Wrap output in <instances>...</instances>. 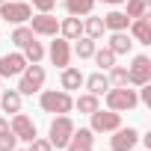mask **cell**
Instances as JSON below:
<instances>
[{
  "instance_id": "8",
  "label": "cell",
  "mask_w": 151,
  "mask_h": 151,
  "mask_svg": "<svg viewBox=\"0 0 151 151\" xmlns=\"http://www.w3.org/2000/svg\"><path fill=\"white\" fill-rule=\"evenodd\" d=\"M9 130H12L18 139H24V142H33V139H36V124H33V119H27L24 113H15V116H12Z\"/></svg>"
},
{
  "instance_id": "9",
  "label": "cell",
  "mask_w": 151,
  "mask_h": 151,
  "mask_svg": "<svg viewBox=\"0 0 151 151\" xmlns=\"http://www.w3.org/2000/svg\"><path fill=\"white\" fill-rule=\"evenodd\" d=\"M136 139H139V133L133 127H116V136L110 139V148L113 151H133Z\"/></svg>"
},
{
  "instance_id": "13",
  "label": "cell",
  "mask_w": 151,
  "mask_h": 151,
  "mask_svg": "<svg viewBox=\"0 0 151 151\" xmlns=\"http://www.w3.org/2000/svg\"><path fill=\"white\" fill-rule=\"evenodd\" d=\"M68 59H71L68 39H56V42H50V62H53V65H59V68H65V65H68Z\"/></svg>"
},
{
  "instance_id": "14",
  "label": "cell",
  "mask_w": 151,
  "mask_h": 151,
  "mask_svg": "<svg viewBox=\"0 0 151 151\" xmlns=\"http://www.w3.org/2000/svg\"><path fill=\"white\" fill-rule=\"evenodd\" d=\"M130 30H133V39H136V42H142V45H151V15H142V18H136V21L130 24Z\"/></svg>"
},
{
  "instance_id": "23",
  "label": "cell",
  "mask_w": 151,
  "mask_h": 151,
  "mask_svg": "<svg viewBox=\"0 0 151 151\" xmlns=\"http://www.w3.org/2000/svg\"><path fill=\"white\" fill-rule=\"evenodd\" d=\"M127 18H142L148 15V0H127Z\"/></svg>"
},
{
  "instance_id": "35",
  "label": "cell",
  "mask_w": 151,
  "mask_h": 151,
  "mask_svg": "<svg viewBox=\"0 0 151 151\" xmlns=\"http://www.w3.org/2000/svg\"><path fill=\"white\" fill-rule=\"evenodd\" d=\"M104 3H110V6H116V3H124V0H104Z\"/></svg>"
},
{
  "instance_id": "15",
  "label": "cell",
  "mask_w": 151,
  "mask_h": 151,
  "mask_svg": "<svg viewBox=\"0 0 151 151\" xmlns=\"http://www.w3.org/2000/svg\"><path fill=\"white\" fill-rule=\"evenodd\" d=\"M59 83H62V89H65V92H68V89H80V83H83V74H80L77 68L65 65V68H62V77H59Z\"/></svg>"
},
{
  "instance_id": "29",
  "label": "cell",
  "mask_w": 151,
  "mask_h": 151,
  "mask_svg": "<svg viewBox=\"0 0 151 151\" xmlns=\"http://www.w3.org/2000/svg\"><path fill=\"white\" fill-rule=\"evenodd\" d=\"M77 110L80 113H95L98 110V95H92V92L89 95H80L77 98Z\"/></svg>"
},
{
  "instance_id": "34",
  "label": "cell",
  "mask_w": 151,
  "mask_h": 151,
  "mask_svg": "<svg viewBox=\"0 0 151 151\" xmlns=\"http://www.w3.org/2000/svg\"><path fill=\"white\" fill-rule=\"evenodd\" d=\"M3 130H9V122H6V119H0V133H3Z\"/></svg>"
},
{
  "instance_id": "11",
  "label": "cell",
  "mask_w": 151,
  "mask_h": 151,
  "mask_svg": "<svg viewBox=\"0 0 151 151\" xmlns=\"http://www.w3.org/2000/svg\"><path fill=\"white\" fill-rule=\"evenodd\" d=\"M92 142H95V133H92L89 127H80V130L74 127V133H71L65 151H92Z\"/></svg>"
},
{
  "instance_id": "32",
  "label": "cell",
  "mask_w": 151,
  "mask_h": 151,
  "mask_svg": "<svg viewBox=\"0 0 151 151\" xmlns=\"http://www.w3.org/2000/svg\"><path fill=\"white\" fill-rule=\"evenodd\" d=\"M33 6H36L39 12H50V9L56 6V0H33Z\"/></svg>"
},
{
  "instance_id": "6",
  "label": "cell",
  "mask_w": 151,
  "mask_h": 151,
  "mask_svg": "<svg viewBox=\"0 0 151 151\" xmlns=\"http://www.w3.org/2000/svg\"><path fill=\"white\" fill-rule=\"evenodd\" d=\"M92 116V133H107V130H116V127H122V116L116 113V110H95V113H89Z\"/></svg>"
},
{
  "instance_id": "36",
  "label": "cell",
  "mask_w": 151,
  "mask_h": 151,
  "mask_svg": "<svg viewBox=\"0 0 151 151\" xmlns=\"http://www.w3.org/2000/svg\"><path fill=\"white\" fill-rule=\"evenodd\" d=\"M0 3H3V0H0Z\"/></svg>"
},
{
  "instance_id": "2",
  "label": "cell",
  "mask_w": 151,
  "mask_h": 151,
  "mask_svg": "<svg viewBox=\"0 0 151 151\" xmlns=\"http://www.w3.org/2000/svg\"><path fill=\"white\" fill-rule=\"evenodd\" d=\"M74 107V101H71V95L65 92V89H50V92H42V110L45 113H59V116H65L68 110Z\"/></svg>"
},
{
  "instance_id": "10",
  "label": "cell",
  "mask_w": 151,
  "mask_h": 151,
  "mask_svg": "<svg viewBox=\"0 0 151 151\" xmlns=\"http://www.w3.org/2000/svg\"><path fill=\"white\" fill-rule=\"evenodd\" d=\"M24 68H27L24 53H6V56H0V77H15V74H21Z\"/></svg>"
},
{
  "instance_id": "31",
  "label": "cell",
  "mask_w": 151,
  "mask_h": 151,
  "mask_svg": "<svg viewBox=\"0 0 151 151\" xmlns=\"http://www.w3.org/2000/svg\"><path fill=\"white\" fill-rule=\"evenodd\" d=\"M27 151H53V145H50L47 139H39V136H36V139L30 142V148H27Z\"/></svg>"
},
{
  "instance_id": "27",
  "label": "cell",
  "mask_w": 151,
  "mask_h": 151,
  "mask_svg": "<svg viewBox=\"0 0 151 151\" xmlns=\"http://www.w3.org/2000/svg\"><path fill=\"white\" fill-rule=\"evenodd\" d=\"M42 56H45V47H42V45H39L36 39H33V42H30V45L24 47V59H27V62H39Z\"/></svg>"
},
{
  "instance_id": "26",
  "label": "cell",
  "mask_w": 151,
  "mask_h": 151,
  "mask_svg": "<svg viewBox=\"0 0 151 151\" xmlns=\"http://www.w3.org/2000/svg\"><path fill=\"white\" fill-rule=\"evenodd\" d=\"M74 53H77L80 59H89L95 53V39H80L77 45H74Z\"/></svg>"
},
{
  "instance_id": "12",
  "label": "cell",
  "mask_w": 151,
  "mask_h": 151,
  "mask_svg": "<svg viewBox=\"0 0 151 151\" xmlns=\"http://www.w3.org/2000/svg\"><path fill=\"white\" fill-rule=\"evenodd\" d=\"M33 21V33L36 36H56V30H59V21L50 15V12H42V15H36V18H30Z\"/></svg>"
},
{
  "instance_id": "33",
  "label": "cell",
  "mask_w": 151,
  "mask_h": 151,
  "mask_svg": "<svg viewBox=\"0 0 151 151\" xmlns=\"http://www.w3.org/2000/svg\"><path fill=\"white\" fill-rule=\"evenodd\" d=\"M145 107H151V83H142V95H136Z\"/></svg>"
},
{
  "instance_id": "28",
  "label": "cell",
  "mask_w": 151,
  "mask_h": 151,
  "mask_svg": "<svg viewBox=\"0 0 151 151\" xmlns=\"http://www.w3.org/2000/svg\"><path fill=\"white\" fill-rule=\"evenodd\" d=\"M92 56H95V62H98L101 68H113V65H116V53H113L110 47H104V50H95Z\"/></svg>"
},
{
  "instance_id": "22",
  "label": "cell",
  "mask_w": 151,
  "mask_h": 151,
  "mask_svg": "<svg viewBox=\"0 0 151 151\" xmlns=\"http://www.w3.org/2000/svg\"><path fill=\"white\" fill-rule=\"evenodd\" d=\"M83 33H86L89 39H101V36H104V18H86Z\"/></svg>"
},
{
  "instance_id": "5",
  "label": "cell",
  "mask_w": 151,
  "mask_h": 151,
  "mask_svg": "<svg viewBox=\"0 0 151 151\" xmlns=\"http://www.w3.org/2000/svg\"><path fill=\"white\" fill-rule=\"evenodd\" d=\"M0 18H6V21H12V24H24V21H30L33 18V9L24 3V0H3V6H0Z\"/></svg>"
},
{
  "instance_id": "25",
  "label": "cell",
  "mask_w": 151,
  "mask_h": 151,
  "mask_svg": "<svg viewBox=\"0 0 151 151\" xmlns=\"http://www.w3.org/2000/svg\"><path fill=\"white\" fill-rule=\"evenodd\" d=\"M107 80H110V86H127V68H122V65H113Z\"/></svg>"
},
{
  "instance_id": "19",
  "label": "cell",
  "mask_w": 151,
  "mask_h": 151,
  "mask_svg": "<svg viewBox=\"0 0 151 151\" xmlns=\"http://www.w3.org/2000/svg\"><path fill=\"white\" fill-rule=\"evenodd\" d=\"M83 83L89 86V92H92V95H107V89H110V80L104 77L101 71H98V74H92V77H83Z\"/></svg>"
},
{
  "instance_id": "7",
  "label": "cell",
  "mask_w": 151,
  "mask_h": 151,
  "mask_svg": "<svg viewBox=\"0 0 151 151\" xmlns=\"http://www.w3.org/2000/svg\"><path fill=\"white\" fill-rule=\"evenodd\" d=\"M127 83H136V86L151 83V59L148 56H136L133 59V65L127 68Z\"/></svg>"
},
{
  "instance_id": "4",
  "label": "cell",
  "mask_w": 151,
  "mask_h": 151,
  "mask_svg": "<svg viewBox=\"0 0 151 151\" xmlns=\"http://www.w3.org/2000/svg\"><path fill=\"white\" fill-rule=\"evenodd\" d=\"M71 133H74V122L68 119V116H56L53 122H50V145L53 148H65L68 145V139H71Z\"/></svg>"
},
{
  "instance_id": "21",
  "label": "cell",
  "mask_w": 151,
  "mask_h": 151,
  "mask_svg": "<svg viewBox=\"0 0 151 151\" xmlns=\"http://www.w3.org/2000/svg\"><path fill=\"white\" fill-rule=\"evenodd\" d=\"M65 9L71 15H89L95 9V0H65Z\"/></svg>"
},
{
  "instance_id": "17",
  "label": "cell",
  "mask_w": 151,
  "mask_h": 151,
  "mask_svg": "<svg viewBox=\"0 0 151 151\" xmlns=\"http://www.w3.org/2000/svg\"><path fill=\"white\" fill-rule=\"evenodd\" d=\"M127 24H130V18H127L124 12H110V15L104 18V30H113V33L127 30Z\"/></svg>"
},
{
  "instance_id": "18",
  "label": "cell",
  "mask_w": 151,
  "mask_h": 151,
  "mask_svg": "<svg viewBox=\"0 0 151 151\" xmlns=\"http://www.w3.org/2000/svg\"><path fill=\"white\" fill-rule=\"evenodd\" d=\"M59 30H62V36L71 42V39H80V33H83V24H80V18H77V15H71V18H65V21L59 24Z\"/></svg>"
},
{
  "instance_id": "3",
  "label": "cell",
  "mask_w": 151,
  "mask_h": 151,
  "mask_svg": "<svg viewBox=\"0 0 151 151\" xmlns=\"http://www.w3.org/2000/svg\"><path fill=\"white\" fill-rule=\"evenodd\" d=\"M42 86H45V68H42L39 62L27 65V68L21 71V83H18V92H21V95H33V92H39Z\"/></svg>"
},
{
  "instance_id": "24",
  "label": "cell",
  "mask_w": 151,
  "mask_h": 151,
  "mask_svg": "<svg viewBox=\"0 0 151 151\" xmlns=\"http://www.w3.org/2000/svg\"><path fill=\"white\" fill-rule=\"evenodd\" d=\"M33 39H36V33H33L30 27H18V30L12 33V42H15L18 47H27V45H30Z\"/></svg>"
},
{
  "instance_id": "1",
  "label": "cell",
  "mask_w": 151,
  "mask_h": 151,
  "mask_svg": "<svg viewBox=\"0 0 151 151\" xmlns=\"http://www.w3.org/2000/svg\"><path fill=\"white\" fill-rule=\"evenodd\" d=\"M136 104H139V98H136L133 89H127V86H113V89H107V107H110V110L124 113V110H133Z\"/></svg>"
},
{
  "instance_id": "30",
  "label": "cell",
  "mask_w": 151,
  "mask_h": 151,
  "mask_svg": "<svg viewBox=\"0 0 151 151\" xmlns=\"http://www.w3.org/2000/svg\"><path fill=\"white\" fill-rule=\"evenodd\" d=\"M15 145H18V136H15L12 130H3V133H0V151H15Z\"/></svg>"
},
{
  "instance_id": "16",
  "label": "cell",
  "mask_w": 151,
  "mask_h": 151,
  "mask_svg": "<svg viewBox=\"0 0 151 151\" xmlns=\"http://www.w3.org/2000/svg\"><path fill=\"white\" fill-rule=\"evenodd\" d=\"M0 107H3L6 113H21V92L18 89H6L3 95H0Z\"/></svg>"
},
{
  "instance_id": "20",
  "label": "cell",
  "mask_w": 151,
  "mask_h": 151,
  "mask_svg": "<svg viewBox=\"0 0 151 151\" xmlns=\"http://www.w3.org/2000/svg\"><path fill=\"white\" fill-rule=\"evenodd\" d=\"M130 47H133V42L127 39V33H124V30H122V33H113V36H110V50H113L116 56H119V53H127Z\"/></svg>"
},
{
  "instance_id": "37",
  "label": "cell",
  "mask_w": 151,
  "mask_h": 151,
  "mask_svg": "<svg viewBox=\"0 0 151 151\" xmlns=\"http://www.w3.org/2000/svg\"><path fill=\"white\" fill-rule=\"evenodd\" d=\"M15 151H18V148H15Z\"/></svg>"
}]
</instances>
